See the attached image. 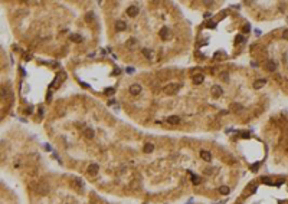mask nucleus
Masks as SVG:
<instances>
[{
	"instance_id": "nucleus-7",
	"label": "nucleus",
	"mask_w": 288,
	"mask_h": 204,
	"mask_svg": "<svg viewBox=\"0 0 288 204\" xmlns=\"http://www.w3.org/2000/svg\"><path fill=\"white\" fill-rule=\"evenodd\" d=\"M98 170H99V167H98V164H91L89 167H88V174L89 175H96L98 174Z\"/></svg>"
},
{
	"instance_id": "nucleus-4",
	"label": "nucleus",
	"mask_w": 288,
	"mask_h": 204,
	"mask_svg": "<svg viewBox=\"0 0 288 204\" xmlns=\"http://www.w3.org/2000/svg\"><path fill=\"white\" fill-rule=\"evenodd\" d=\"M49 191V186L46 183H40L39 184V187H38V193L39 194H42V195H45V194H48Z\"/></svg>"
},
{
	"instance_id": "nucleus-17",
	"label": "nucleus",
	"mask_w": 288,
	"mask_h": 204,
	"mask_svg": "<svg viewBox=\"0 0 288 204\" xmlns=\"http://www.w3.org/2000/svg\"><path fill=\"white\" fill-rule=\"evenodd\" d=\"M135 46H137V40H135L134 37L128 39V42H127V47H128V49H134Z\"/></svg>"
},
{
	"instance_id": "nucleus-10",
	"label": "nucleus",
	"mask_w": 288,
	"mask_h": 204,
	"mask_svg": "<svg viewBox=\"0 0 288 204\" xmlns=\"http://www.w3.org/2000/svg\"><path fill=\"white\" fill-rule=\"evenodd\" d=\"M203 80H205V76H203L202 73H197V75L193 76V83H194V85H200Z\"/></svg>"
},
{
	"instance_id": "nucleus-14",
	"label": "nucleus",
	"mask_w": 288,
	"mask_h": 204,
	"mask_svg": "<svg viewBox=\"0 0 288 204\" xmlns=\"http://www.w3.org/2000/svg\"><path fill=\"white\" fill-rule=\"evenodd\" d=\"M265 83H267V80H265V79H258V80L254 82V88H255V89H259V88H262Z\"/></svg>"
},
{
	"instance_id": "nucleus-13",
	"label": "nucleus",
	"mask_w": 288,
	"mask_h": 204,
	"mask_svg": "<svg viewBox=\"0 0 288 204\" xmlns=\"http://www.w3.org/2000/svg\"><path fill=\"white\" fill-rule=\"evenodd\" d=\"M167 122H169V124H172V125H176V124L180 122V118H179L177 115H172V116H169V118H167Z\"/></svg>"
},
{
	"instance_id": "nucleus-11",
	"label": "nucleus",
	"mask_w": 288,
	"mask_h": 204,
	"mask_svg": "<svg viewBox=\"0 0 288 204\" xmlns=\"http://www.w3.org/2000/svg\"><path fill=\"white\" fill-rule=\"evenodd\" d=\"M62 78H65V73H61V75H58V76L55 78V80L52 82L50 88H58V86H59V83H61V79H62Z\"/></svg>"
},
{
	"instance_id": "nucleus-1",
	"label": "nucleus",
	"mask_w": 288,
	"mask_h": 204,
	"mask_svg": "<svg viewBox=\"0 0 288 204\" xmlns=\"http://www.w3.org/2000/svg\"><path fill=\"white\" fill-rule=\"evenodd\" d=\"M177 91H179V85H176V83H170L164 88V92L167 95H174Z\"/></svg>"
},
{
	"instance_id": "nucleus-28",
	"label": "nucleus",
	"mask_w": 288,
	"mask_h": 204,
	"mask_svg": "<svg viewBox=\"0 0 288 204\" xmlns=\"http://www.w3.org/2000/svg\"><path fill=\"white\" fill-rule=\"evenodd\" d=\"M236 40H238L239 43H242V42H243L245 39H243V36H242V35H238V36H236Z\"/></svg>"
},
{
	"instance_id": "nucleus-31",
	"label": "nucleus",
	"mask_w": 288,
	"mask_h": 204,
	"mask_svg": "<svg viewBox=\"0 0 288 204\" xmlns=\"http://www.w3.org/2000/svg\"><path fill=\"white\" fill-rule=\"evenodd\" d=\"M221 76H222V79H223V80H228V79H229V78H228V73H222Z\"/></svg>"
},
{
	"instance_id": "nucleus-21",
	"label": "nucleus",
	"mask_w": 288,
	"mask_h": 204,
	"mask_svg": "<svg viewBox=\"0 0 288 204\" xmlns=\"http://www.w3.org/2000/svg\"><path fill=\"white\" fill-rule=\"evenodd\" d=\"M223 58H226V55L222 53V52H218V53L213 56V59H223Z\"/></svg>"
},
{
	"instance_id": "nucleus-3",
	"label": "nucleus",
	"mask_w": 288,
	"mask_h": 204,
	"mask_svg": "<svg viewBox=\"0 0 288 204\" xmlns=\"http://www.w3.org/2000/svg\"><path fill=\"white\" fill-rule=\"evenodd\" d=\"M223 94V89L219 86V85H215L213 88H212V95H213V98H219V96H222Z\"/></svg>"
},
{
	"instance_id": "nucleus-19",
	"label": "nucleus",
	"mask_w": 288,
	"mask_h": 204,
	"mask_svg": "<svg viewBox=\"0 0 288 204\" xmlns=\"http://www.w3.org/2000/svg\"><path fill=\"white\" fill-rule=\"evenodd\" d=\"M143 55L147 58V59H153V52L150 49H143Z\"/></svg>"
},
{
	"instance_id": "nucleus-26",
	"label": "nucleus",
	"mask_w": 288,
	"mask_h": 204,
	"mask_svg": "<svg viewBox=\"0 0 288 204\" xmlns=\"http://www.w3.org/2000/svg\"><path fill=\"white\" fill-rule=\"evenodd\" d=\"M206 26L210 27V29H213V27H216V23H215V22H208V23H206Z\"/></svg>"
},
{
	"instance_id": "nucleus-5",
	"label": "nucleus",
	"mask_w": 288,
	"mask_h": 204,
	"mask_svg": "<svg viewBox=\"0 0 288 204\" xmlns=\"http://www.w3.org/2000/svg\"><path fill=\"white\" fill-rule=\"evenodd\" d=\"M141 92V86L138 85V83H133L131 86H130V94L131 95H138Z\"/></svg>"
},
{
	"instance_id": "nucleus-12",
	"label": "nucleus",
	"mask_w": 288,
	"mask_h": 204,
	"mask_svg": "<svg viewBox=\"0 0 288 204\" xmlns=\"http://www.w3.org/2000/svg\"><path fill=\"white\" fill-rule=\"evenodd\" d=\"M200 157L203 158L205 161H208V162L212 161V154H210L209 151H206V150H202V151H200Z\"/></svg>"
},
{
	"instance_id": "nucleus-9",
	"label": "nucleus",
	"mask_w": 288,
	"mask_h": 204,
	"mask_svg": "<svg viewBox=\"0 0 288 204\" xmlns=\"http://www.w3.org/2000/svg\"><path fill=\"white\" fill-rule=\"evenodd\" d=\"M160 37L163 39V40H166L167 37H170V29L169 27H163L160 30Z\"/></svg>"
},
{
	"instance_id": "nucleus-15",
	"label": "nucleus",
	"mask_w": 288,
	"mask_h": 204,
	"mask_svg": "<svg viewBox=\"0 0 288 204\" xmlns=\"http://www.w3.org/2000/svg\"><path fill=\"white\" fill-rule=\"evenodd\" d=\"M144 152H147V154H150V152H153V150H154V145L151 144V142H147L145 145H144Z\"/></svg>"
},
{
	"instance_id": "nucleus-18",
	"label": "nucleus",
	"mask_w": 288,
	"mask_h": 204,
	"mask_svg": "<svg viewBox=\"0 0 288 204\" xmlns=\"http://www.w3.org/2000/svg\"><path fill=\"white\" fill-rule=\"evenodd\" d=\"M71 40H75L77 43H81V42L84 40V37H82L81 35H78V33H75V35H72V36H71Z\"/></svg>"
},
{
	"instance_id": "nucleus-22",
	"label": "nucleus",
	"mask_w": 288,
	"mask_h": 204,
	"mask_svg": "<svg viewBox=\"0 0 288 204\" xmlns=\"http://www.w3.org/2000/svg\"><path fill=\"white\" fill-rule=\"evenodd\" d=\"M74 186H77V187H79V188H82V187H84V183L81 181L79 178H77V180L74 181Z\"/></svg>"
},
{
	"instance_id": "nucleus-23",
	"label": "nucleus",
	"mask_w": 288,
	"mask_h": 204,
	"mask_svg": "<svg viewBox=\"0 0 288 204\" xmlns=\"http://www.w3.org/2000/svg\"><path fill=\"white\" fill-rule=\"evenodd\" d=\"M85 20H86V22H92V20H94V13H91V12H89L88 15L85 16Z\"/></svg>"
},
{
	"instance_id": "nucleus-29",
	"label": "nucleus",
	"mask_w": 288,
	"mask_h": 204,
	"mask_svg": "<svg viewBox=\"0 0 288 204\" xmlns=\"http://www.w3.org/2000/svg\"><path fill=\"white\" fill-rule=\"evenodd\" d=\"M32 59V55L29 53V55H25V61H30Z\"/></svg>"
},
{
	"instance_id": "nucleus-27",
	"label": "nucleus",
	"mask_w": 288,
	"mask_h": 204,
	"mask_svg": "<svg viewBox=\"0 0 288 204\" xmlns=\"http://www.w3.org/2000/svg\"><path fill=\"white\" fill-rule=\"evenodd\" d=\"M249 29H251V26H249V25H245V26H243V30H242V32H243V33H248V32H249Z\"/></svg>"
},
{
	"instance_id": "nucleus-16",
	"label": "nucleus",
	"mask_w": 288,
	"mask_h": 204,
	"mask_svg": "<svg viewBox=\"0 0 288 204\" xmlns=\"http://www.w3.org/2000/svg\"><path fill=\"white\" fill-rule=\"evenodd\" d=\"M84 135H85L88 140H91V138H94V131H92L91 128H85V131H84Z\"/></svg>"
},
{
	"instance_id": "nucleus-25",
	"label": "nucleus",
	"mask_w": 288,
	"mask_h": 204,
	"mask_svg": "<svg viewBox=\"0 0 288 204\" xmlns=\"http://www.w3.org/2000/svg\"><path fill=\"white\" fill-rule=\"evenodd\" d=\"M114 92H115V89H114V88H108V89H105V94H107V95H112Z\"/></svg>"
},
{
	"instance_id": "nucleus-24",
	"label": "nucleus",
	"mask_w": 288,
	"mask_h": 204,
	"mask_svg": "<svg viewBox=\"0 0 288 204\" xmlns=\"http://www.w3.org/2000/svg\"><path fill=\"white\" fill-rule=\"evenodd\" d=\"M230 108H232V109H236V111L243 109V108H242V105H239V104H232V105H230Z\"/></svg>"
},
{
	"instance_id": "nucleus-8",
	"label": "nucleus",
	"mask_w": 288,
	"mask_h": 204,
	"mask_svg": "<svg viewBox=\"0 0 288 204\" xmlns=\"http://www.w3.org/2000/svg\"><path fill=\"white\" fill-rule=\"evenodd\" d=\"M265 68H267L268 72H275V71H277V63L274 62L272 59L271 61H267V66H265Z\"/></svg>"
},
{
	"instance_id": "nucleus-20",
	"label": "nucleus",
	"mask_w": 288,
	"mask_h": 204,
	"mask_svg": "<svg viewBox=\"0 0 288 204\" xmlns=\"http://www.w3.org/2000/svg\"><path fill=\"white\" fill-rule=\"evenodd\" d=\"M219 193H221V194H229V187H226V186H222V187L219 188Z\"/></svg>"
},
{
	"instance_id": "nucleus-6",
	"label": "nucleus",
	"mask_w": 288,
	"mask_h": 204,
	"mask_svg": "<svg viewBox=\"0 0 288 204\" xmlns=\"http://www.w3.org/2000/svg\"><path fill=\"white\" fill-rule=\"evenodd\" d=\"M127 29V23L124 20H117L115 22V30L121 32V30H125Z\"/></svg>"
},
{
	"instance_id": "nucleus-2",
	"label": "nucleus",
	"mask_w": 288,
	"mask_h": 204,
	"mask_svg": "<svg viewBox=\"0 0 288 204\" xmlns=\"http://www.w3.org/2000/svg\"><path fill=\"white\" fill-rule=\"evenodd\" d=\"M138 12H140V9H138V6H135V4H133V6H130L127 9V15L130 17H134V16L138 15Z\"/></svg>"
},
{
	"instance_id": "nucleus-30",
	"label": "nucleus",
	"mask_w": 288,
	"mask_h": 204,
	"mask_svg": "<svg viewBox=\"0 0 288 204\" xmlns=\"http://www.w3.org/2000/svg\"><path fill=\"white\" fill-rule=\"evenodd\" d=\"M193 183H194V184H199V178H197L196 175H193Z\"/></svg>"
}]
</instances>
